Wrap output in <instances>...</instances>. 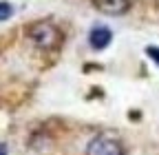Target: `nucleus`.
Wrapping results in <instances>:
<instances>
[{
	"instance_id": "nucleus-3",
	"label": "nucleus",
	"mask_w": 159,
	"mask_h": 155,
	"mask_svg": "<svg viewBox=\"0 0 159 155\" xmlns=\"http://www.w3.org/2000/svg\"><path fill=\"white\" fill-rule=\"evenodd\" d=\"M113 40V31L106 27V25H95L91 31H89V45L91 49L95 51H104Z\"/></svg>"
},
{
	"instance_id": "nucleus-7",
	"label": "nucleus",
	"mask_w": 159,
	"mask_h": 155,
	"mask_svg": "<svg viewBox=\"0 0 159 155\" xmlns=\"http://www.w3.org/2000/svg\"><path fill=\"white\" fill-rule=\"evenodd\" d=\"M9 151H7V144H0V155H7Z\"/></svg>"
},
{
	"instance_id": "nucleus-6",
	"label": "nucleus",
	"mask_w": 159,
	"mask_h": 155,
	"mask_svg": "<svg viewBox=\"0 0 159 155\" xmlns=\"http://www.w3.org/2000/svg\"><path fill=\"white\" fill-rule=\"evenodd\" d=\"M146 55L150 58V60H152L157 67H159V47H152V45H150V47H146Z\"/></svg>"
},
{
	"instance_id": "nucleus-1",
	"label": "nucleus",
	"mask_w": 159,
	"mask_h": 155,
	"mask_svg": "<svg viewBox=\"0 0 159 155\" xmlns=\"http://www.w3.org/2000/svg\"><path fill=\"white\" fill-rule=\"evenodd\" d=\"M29 38L38 49L51 51L60 45V29L49 20H40V22L29 27Z\"/></svg>"
},
{
	"instance_id": "nucleus-2",
	"label": "nucleus",
	"mask_w": 159,
	"mask_h": 155,
	"mask_svg": "<svg viewBox=\"0 0 159 155\" xmlns=\"http://www.w3.org/2000/svg\"><path fill=\"white\" fill-rule=\"evenodd\" d=\"M86 155H124V146L113 135L99 133L86 144Z\"/></svg>"
},
{
	"instance_id": "nucleus-5",
	"label": "nucleus",
	"mask_w": 159,
	"mask_h": 155,
	"mask_svg": "<svg viewBox=\"0 0 159 155\" xmlns=\"http://www.w3.org/2000/svg\"><path fill=\"white\" fill-rule=\"evenodd\" d=\"M11 16H13V7H11V2H7V0H0V22L9 20Z\"/></svg>"
},
{
	"instance_id": "nucleus-4",
	"label": "nucleus",
	"mask_w": 159,
	"mask_h": 155,
	"mask_svg": "<svg viewBox=\"0 0 159 155\" xmlns=\"http://www.w3.org/2000/svg\"><path fill=\"white\" fill-rule=\"evenodd\" d=\"M93 5L106 16H124L133 7V0H93Z\"/></svg>"
}]
</instances>
